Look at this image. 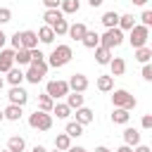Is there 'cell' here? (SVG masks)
Here are the masks:
<instances>
[{
    "mask_svg": "<svg viewBox=\"0 0 152 152\" xmlns=\"http://www.w3.org/2000/svg\"><path fill=\"white\" fill-rule=\"evenodd\" d=\"M71 57H74V52H71V48H69V45H57V48L50 52L48 66H55V69H59V66L69 64V59H71Z\"/></svg>",
    "mask_w": 152,
    "mask_h": 152,
    "instance_id": "6da1fadb",
    "label": "cell"
},
{
    "mask_svg": "<svg viewBox=\"0 0 152 152\" xmlns=\"http://www.w3.org/2000/svg\"><path fill=\"white\" fill-rule=\"evenodd\" d=\"M28 126L31 128H38V131H50L52 128V114L50 112H43V109H36L28 116Z\"/></svg>",
    "mask_w": 152,
    "mask_h": 152,
    "instance_id": "7a4b0ae2",
    "label": "cell"
},
{
    "mask_svg": "<svg viewBox=\"0 0 152 152\" xmlns=\"http://www.w3.org/2000/svg\"><path fill=\"white\" fill-rule=\"evenodd\" d=\"M121 40H124V31L119 28V26H114V28H107L102 36H100V45H104V48H119L121 45Z\"/></svg>",
    "mask_w": 152,
    "mask_h": 152,
    "instance_id": "3957f363",
    "label": "cell"
},
{
    "mask_svg": "<svg viewBox=\"0 0 152 152\" xmlns=\"http://www.w3.org/2000/svg\"><path fill=\"white\" fill-rule=\"evenodd\" d=\"M112 104H114V107H121V109H133V107L138 104V100H135L128 90H114Z\"/></svg>",
    "mask_w": 152,
    "mask_h": 152,
    "instance_id": "277c9868",
    "label": "cell"
},
{
    "mask_svg": "<svg viewBox=\"0 0 152 152\" xmlns=\"http://www.w3.org/2000/svg\"><path fill=\"white\" fill-rule=\"evenodd\" d=\"M147 38H150V28H147V26H142V24H135V26L131 28V36H128V40H131V45H133V48H142V45L147 43Z\"/></svg>",
    "mask_w": 152,
    "mask_h": 152,
    "instance_id": "5b68a950",
    "label": "cell"
},
{
    "mask_svg": "<svg viewBox=\"0 0 152 152\" xmlns=\"http://www.w3.org/2000/svg\"><path fill=\"white\" fill-rule=\"evenodd\" d=\"M45 93L57 102L59 97H66V93H69V83H66V81H59V78H57V81H50V83L45 86Z\"/></svg>",
    "mask_w": 152,
    "mask_h": 152,
    "instance_id": "8992f818",
    "label": "cell"
},
{
    "mask_svg": "<svg viewBox=\"0 0 152 152\" xmlns=\"http://www.w3.org/2000/svg\"><path fill=\"white\" fill-rule=\"evenodd\" d=\"M7 97H10V102H12V104H19V107H24V104H26V100H28V93H26L21 86H12Z\"/></svg>",
    "mask_w": 152,
    "mask_h": 152,
    "instance_id": "52a82bcc",
    "label": "cell"
},
{
    "mask_svg": "<svg viewBox=\"0 0 152 152\" xmlns=\"http://www.w3.org/2000/svg\"><path fill=\"white\" fill-rule=\"evenodd\" d=\"M19 38H21V48H26V50L38 48V36H36V31H31V28L19 31Z\"/></svg>",
    "mask_w": 152,
    "mask_h": 152,
    "instance_id": "ba28073f",
    "label": "cell"
},
{
    "mask_svg": "<svg viewBox=\"0 0 152 152\" xmlns=\"http://www.w3.org/2000/svg\"><path fill=\"white\" fill-rule=\"evenodd\" d=\"M66 83H69V90H74V93H83L88 88V78L83 74H71V78Z\"/></svg>",
    "mask_w": 152,
    "mask_h": 152,
    "instance_id": "9c48e42d",
    "label": "cell"
},
{
    "mask_svg": "<svg viewBox=\"0 0 152 152\" xmlns=\"http://www.w3.org/2000/svg\"><path fill=\"white\" fill-rule=\"evenodd\" d=\"M14 66V50H0V71H10Z\"/></svg>",
    "mask_w": 152,
    "mask_h": 152,
    "instance_id": "30bf717a",
    "label": "cell"
},
{
    "mask_svg": "<svg viewBox=\"0 0 152 152\" xmlns=\"http://www.w3.org/2000/svg\"><path fill=\"white\" fill-rule=\"evenodd\" d=\"M14 64H19V66L31 64V50H26V48H17V50H14Z\"/></svg>",
    "mask_w": 152,
    "mask_h": 152,
    "instance_id": "8fae6325",
    "label": "cell"
},
{
    "mask_svg": "<svg viewBox=\"0 0 152 152\" xmlns=\"http://www.w3.org/2000/svg\"><path fill=\"white\" fill-rule=\"evenodd\" d=\"M93 109H88V107H78L76 109V121L81 124V126H88V124H93Z\"/></svg>",
    "mask_w": 152,
    "mask_h": 152,
    "instance_id": "7c38bea8",
    "label": "cell"
},
{
    "mask_svg": "<svg viewBox=\"0 0 152 152\" xmlns=\"http://www.w3.org/2000/svg\"><path fill=\"white\" fill-rule=\"evenodd\" d=\"M36 36H38V40H40V43H52V40L57 38V36H55V31H52V26H48V24H43V26L38 28V33H36Z\"/></svg>",
    "mask_w": 152,
    "mask_h": 152,
    "instance_id": "4fadbf2b",
    "label": "cell"
},
{
    "mask_svg": "<svg viewBox=\"0 0 152 152\" xmlns=\"http://www.w3.org/2000/svg\"><path fill=\"white\" fill-rule=\"evenodd\" d=\"M21 109H24V107L10 102V104L2 109V114H5V119H10V121H19V119H21Z\"/></svg>",
    "mask_w": 152,
    "mask_h": 152,
    "instance_id": "5bb4252c",
    "label": "cell"
},
{
    "mask_svg": "<svg viewBox=\"0 0 152 152\" xmlns=\"http://www.w3.org/2000/svg\"><path fill=\"white\" fill-rule=\"evenodd\" d=\"M128 119H131V114H128V109H121V107H114V112H112V121H114V124H119V126H126V124H128Z\"/></svg>",
    "mask_w": 152,
    "mask_h": 152,
    "instance_id": "9a60e30c",
    "label": "cell"
},
{
    "mask_svg": "<svg viewBox=\"0 0 152 152\" xmlns=\"http://www.w3.org/2000/svg\"><path fill=\"white\" fill-rule=\"evenodd\" d=\"M124 142L126 145H131V147H135V145H140V133H138V128H126L124 131Z\"/></svg>",
    "mask_w": 152,
    "mask_h": 152,
    "instance_id": "2e32d148",
    "label": "cell"
},
{
    "mask_svg": "<svg viewBox=\"0 0 152 152\" xmlns=\"http://www.w3.org/2000/svg\"><path fill=\"white\" fill-rule=\"evenodd\" d=\"M86 31H88V28H86V24L76 21V24H69V31H66V33H69L74 40H81V38L86 36Z\"/></svg>",
    "mask_w": 152,
    "mask_h": 152,
    "instance_id": "e0dca14e",
    "label": "cell"
},
{
    "mask_svg": "<svg viewBox=\"0 0 152 152\" xmlns=\"http://www.w3.org/2000/svg\"><path fill=\"white\" fill-rule=\"evenodd\" d=\"M81 43H83L86 48H90V50H95V48L100 45V33H95V31H86V36L81 38Z\"/></svg>",
    "mask_w": 152,
    "mask_h": 152,
    "instance_id": "ac0fdd59",
    "label": "cell"
},
{
    "mask_svg": "<svg viewBox=\"0 0 152 152\" xmlns=\"http://www.w3.org/2000/svg\"><path fill=\"white\" fill-rule=\"evenodd\" d=\"M95 59H97V64H109V59H112V50L104 48V45H97V48H95Z\"/></svg>",
    "mask_w": 152,
    "mask_h": 152,
    "instance_id": "d6986e66",
    "label": "cell"
},
{
    "mask_svg": "<svg viewBox=\"0 0 152 152\" xmlns=\"http://www.w3.org/2000/svg\"><path fill=\"white\" fill-rule=\"evenodd\" d=\"M109 69H112V76H121L126 71V62L121 57H112L109 59Z\"/></svg>",
    "mask_w": 152,
    "mask_h": 152,
    "instance_id": "ffe728a7",
    "label": "cell"
},
{
    "mask_svg": "<svg viewBox=\"0 0 152 152\" xmlns=\"http://www.w3.org/2000/svg\"><path fill=\"white\" fill-rule=\"evenodd\" d=\"M21 81H24V71L17 69V66H12V69L7 71V83H10V86H21Z\"/></svg>",
    "mask_w": 152,
    "mask_h": 152,
    "instance_id": "44dd1931",
    "label": "cell"
},
{
    "mask_svg": "<svg viewBox=\"0 0 152 152\" xmlns=\"http://www.w3.org/2000/svg\"><path fill=\"white\" fill-rule=\"evenodd\" d=\"M97 90L112 93V90H114V76H112V74H109V76H100V78H97Z\"/></svg>",
    "mask_w": 152,
    "mask_h": 152,
    "instance_id": "7402d4cb",
    "label": "cell"
},
{
    "mask_svg": "<svg viewBox=\"0 0 152 152\" xmlns=\"http://www.w3.org/2000/svg\"><path fill=\"white\" fill-rule=\"evenodd\" d=\"M78 0H62L59 2V12L62 14H74V12H78Z\"/></svg>",
    "mask_w": 152,
    "mask_h": 152,
    "instance_id": "603a6c76",
    "label": "cell"
},
{
    "mask_svg": "<svg viewBox=\"0 0 152 152\" xmlns=\"http://www.w3.org/2000/svg\"><path fill=\"white\" fill-rule=\"evenodd\" d=\"M66 104L71 107V109H78V107H83V95L81 93H66Z\"/></svg>",
    "mask_w": 152,
    "mask_h": 152,
    "instance_id": "cb8c5ba5",
    "label": "cell"
},
{
    "mask_svg": "<svg viewBox=\"0 0 152 152\" xmlns=\"http://www.w3.org/2000/svg\"><path fill=\"white\" fill-rule=\"evenodd\" d=\"M52 112L57 114V119H66V116L71 114V107H69L66 102H55V104H52Z\"/></svg>",
    "mask_w": 152,
    "mask_h": 152,
    "instance_id": "d4e9b609",
    "label": "cell"
},
{
    "mask_svg": "<svg viewBox=\"0 0 152 152\" xmlns=\"http://www.w3.org/2000/svg\"><path fill=\"white\" fill-rule=\"evenodd\" d=\"M55 147H57V150H62V152H66V150L71 147V138H69L66 133H59V135H55Z\"/></svg>",
    "mask_w": 152,
    "mask_h": 152,
    "instance_id": "484cf974",
    "label": "cell"
},
{
    "mask_svg": "<svg viewBox=\"0 0 152 152\" xmlns=\"http://www.w3.org/2000/svg\"><path fill=\"white\" fill-rule=\"evenodd\" d=\"M24 145H26V142H24L21 135H12V138L7 140V150H10V152H21Z\"/></svg>",
    "mask_w": 152,
    "mask_h": 152,
    "instance_id": "4316f807",
    "label": "cell"
},
{
    "mask_svg": "<svg viewBox=\"0 0 152 152\" xmlns=\"http://www.w3.org/2000/svg\"><path fill=\"white\" fill-rule=\"evenodd\" d=\"M102 24H104V28L119 26V14H116V12H104V14H102Z\"/></svg>",
    "mask_w": 152,
    "mask_h": 152,
    "instance_id": "83f0119b",
    "label": "cell"
},
{
    "mask_svg": "<svg viewBox=\"0 0 152 152\" xmlns=\"http://www.w3.org/2000/svg\"><path fill=\"white\" fill-rule=\"evenodd\" d=\"M133 26H135L133 14H119V28H121V31H131Z\"/></svg>",
    "mask_w": 152,
    "mask_h": 152,
    "instance_id": "f1b7e54d",
    "label": "cell"
},
{
    "mask_svg": "<svg viewBox=\"0 0 152 152\" xmlns=\"http://www.w3.org/2000/svg\"><path fill=\"white\" fill-rule=\"evenodd\" d=\"M52 104H55V100H52L48 93L38 95V109H43V112H52Z\"/></svg>",
    "mask_w": 152,
    "mask_h": 152,
    "instance_id": "f546056e",
    "label": "cell"
},
{
    "mask_svg": "<svg viewBox=\"0 0 152 152\" xmlns=\"http://www.w3.org/2000/svg\"><path fill=\"white\" fill-rule=\"evenodd\" d=\"M64 133H66L69 138H78V135L83 133V126H81L78 121H69V124H66V128H64Z\"/></svg>",
    "mask_w": 152,
    "mask_h": 152,
    "instance_id": "4dcf8cb0",
    "label": "cell"
},
{
    "mask_svg": "<svg viewBox=\"0 0 152 152\" xmlns=\"http://www.w3.org/2000/svg\"><path fill=\"white\" fill-rule=\"evenodd\" d=\"M62 17H64V14H62L59 10H45V14H43V21H45L48 26H52V24H55L57 19H62Z\"/></svg>",
    "mask_w": 152,
    "mask_h": 152,
    "instance_id": "1f68e13d",
    "label": "cell"
},
{
    "mask_svg": "<svg viewBox=\"0 0 152 152\" xmlns=\"http://www.w3.org/2000/svg\"><path fill=\"white\" fill-rule=\"evenodd\" d=\"M150 57H152V50H150L147 45H142V48H135V59H138V62L147 64V62H150Z\"/></svg>",
    "mask_w": 152,
    "mask_h": 152,
    "instance_id": "d6a6232c",
    "label": "cell"
},
{
    "mask_svg": "<svg viewBox=\"0 0 152 152\" xmlns=\"http://www.w3.org/2000/svg\"><path fill=\"white\" fill-rule=\"evenodd\" d=\"M52 31H55V36H64L66 31H69V21L62 17V19H57L55 24H52Z\"/></svg>",
    "mask_w": 152,
    "mask_h": 152,
    "instance_id": "836d02e7",
    "label": "cell"
},
{
    "mask_svg": "<svg viewBox=\"0 0 152 152\" xmlns=\"http://www.w3.org/2000/svg\"><path fill=\"white\" fill-rule=\"evenodd\" d=\"M10 19H12V12H10L7 7H0V26H2V24H7Z\"/></svg>",
    "mask_w": 152,
    "mask_h": 152,
    "instance_id": "e575fe53",
    "label": "cell"
},
{
    "mask_svg": "<svg viewBox=\"0 0 152 152\" xmlns=\"http://www.w3.org/2000/svg\"><path fill=\"white\" fill-rule=\"evenodd\" d=\"M140 21H142V26H147V28H150V24H152V12H150V10H145V12L140 14Z\"/></svg>",
    "mask_w": 152,
    "mask_h": 152,
    "instance_id": "d590c367",
    "label": "cell"
},
{
    "mask_svg": "<svg viewBox=\"0 0 152 152\" xmlns=\"http://www.w3.org/2000/svg\"><path fill=\"white\" fill-rule=\"evenodd\" d=\"M59 2H62V0H43L45 10H59Z\"/></svg>",
    "mask_w": 152,
    "mask_h": 152,
    "instance_id": "8d00e7d4",
    "label": "cell"
},
{
    "mask_svg": "<svg viewBox=\"0 0 152 152\" xmlns=\"http://www.w3.org/2000/svg\"><path fill=\"white\" fill-rule=\"evenodd\" d=\"M142 78L145 81H152V66L150 64H142Z\"/></svg>",
    "mask_w": 152,
    "mask_h": 152,
    "instance_id": "74e56055",
    "label": "cell"
},
{
    "mask_svg": "<svg viewBox=\"0 0 152 152\" xmlns=\"http://www.w3.org/2000/svg\"><path fill=\"white\" fill-rule=\"evenodd\" d=\"M12 48H14V50H17V48H21V38H19V31L12 36Z\"/></svg>",
    "mask_w": 152,
    "mask_h": 152,
    "instance_id": "f35d334b",
    "label": "cell"
},
{
    "mask_svg": "<svg viewBox=\"0 0 152 152\" xmlns=\"http://www.w3.org/2000/svg\"><path fill=\"white\" fill-rule=\"evenodd\" d=\"M142 128H152V116H150V114L142 116Z\"/></svg>",
    "mask_w": 152,
    "mask_h": 152,
    "instance_id": "ab89813d",
    "label": "cell"
},
{
    "mask_svg": "<svg viewBox=\"0 0 152 152\" xmlns=\"http://www.w3.org/2000/svg\"><path fill=\"white\" fill-rule=\"evenodd\" d=\"M116 152H133V147H131V145H126V142H124V145H121V147H119V150H116Z\"/></svg>",
    "mask_w": 152,
    "mask_h": 152,
    "instance_id": "60d3db41",
    "label": "cell"
},
{
    "mask_svg": "<svg viewBox=\"0 0 152 152\" xmlns=\"http://www.w3.org/2000/svg\"><path fill=\"white\" fill-rule=\"evenodd\" d=\"M133 152H150V147H147V145H135Z\"/></svg>",
    "mask_w": 152,
    "mask_h": 152,
    "instance_id": "b9f144b4",
    "label": "cell"
},
{
    "mask_svg": "<svg viewBox=\"0 0 152 152\" xmlns=\"http://www.w3.org/2000/svg\"><path fill=\"white\" fill-rule=\"evenodd\" d=\"M66 152H88V150H86V147H74V145H71Z\"/></svg>",
    "mask_w": 152,
    "mask_h": 152,
    "instance_id": "7bdbcfd3",
    "label": "cell"
},
{
    "mask_svg": "<svg viewBox=\"0 0 152 152\" xmlns=\"http://www.w3.org/2000/svg\"><path fill=\"white\" fill-rule=\"evenodd\" d=\"M88 2H90V7H100L104 0H88Z\"/></svg>",
    "mask_w": 152,
    "mask_h": 152,
    "instance_id": "ee69618b",
    "label": "cell"
},
{
    "mask_svg": "<svg viewBox=\"0 0 152 152\" xmlns=\"http://www.w3.org/2000/svg\"><path fill=\"white\" fill-rule=\"evenodd\" d=\"M5 40H7V36L2 33V28H0V50H2V45H5Z\"/></svg>",
    "mask_w": 152,
    "mask_h": 152,
    "instance_id": "f6af8a7d",
    "label": "cell"
},
{
    "mask_svg": "<svg viewBox=\"0 0 152 152\" xmlns=\"http://www.w3.org/2000/svg\"><path fill=\"white\" fill-rule=\"evenodd\" d=\"M31 152H48V150H45V147H43V145H36V147H33V150H31Z\"/></svg>",
    "mask_w": 152,
    "mask_h": 152,
    "instance_id": "bcb514c9",
    "label": "cell"
},
{
    "mask_svg": "<svg viewBox=\"0 0 152 152\" xmlns=\"http://www.w3.org/2000/svg\"><path fill=\"white\" fill-rule=\"evenodd\" d=\"M95 152H112L109 147H104V145H100V147H95Z\"/></svg>",
    "mask_w": 152,
    "mask_h": 152,
    "instance_id": "7dc6e473",
    "label": "cell"
},
{
    "mask_svg": "<svg viewBox=\"0 0 152 152\" xmlns=\"http://www.w3.org/2000/svg\"><path fill=\"white\" fill-rule=\"evenodd\" d=\"M131 2H133V5H145L147 0H131Z\"/></svg>",
    "mask_w": 152,
    "mask_h": 152,
    "instance_id": "c3c4849f",
    "label": "cell"
},
{
    "mask_svg": "<svg viewBox=\"0 0 152 152\" xmlns=\"http://www.w3.org/2000/svg\"><path fill=\"white\" fill-rule=\"evenodd\" d=\"M2 88H5V78L0 76V90H2Z\"/></svg>",
    "mask_w": 152,
    "mask_h": 152,
    "instance_id": "681fc988",
    "label": "cell"
},
{
    "mask_svg": "<svg viewBox=\"0 0 152 152\" xmlns=\"http://www.w3.org/2000/svg\"><path fill=\"white\" fill-rule=\"evenodd\" d=\"M2 119H5V114H2V109H0V121H2Z\"/></svg>",
    "mask_w": 152,
    "mask_h": 152,
    "instance_id": "f907efd6",
    "label": "cell"
},
{
    "mask_svg": "<svg viewBox=\"0 0 152 152\" xmlns=\"http://www.w3.org/2000/svg\"><path fill=\"white\" fill-rule=\"evenodd\" d=\"M55 152H62V150H57V147H55Z\"/></svg>",
    "mask_w": 152,
    "mask_h": 152,
    "instance_id": "816d5d0a",
    "label": "cell"
},
{
    "mask_svg": "<svg viewBox=\"0 0 152 152\" xmlns=\"http://www.w3.org/2000/svg\"><path fill=\"white\" fill-rule=\"evenodd\" d=\"M0 152H10V150H0Z\"/></svg>",
    "mask_w": 152,
    "mask_h": 152,
    "instance_id": "f5cc1de1",
    "label": "cell"
}]
</instances>
